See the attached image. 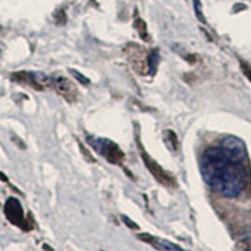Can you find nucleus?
Returning a JSON list of instances; mask_svg holds the SVG:
<instances>
[{
  "instance_id": "0eeeda50",
  "label": "nucleus",
  "mask_w": 251,
  "mask_h": 251,
  "mask_svg": "<svg viewBox=\"0 0 251 251\" xmlns=\"http://www.w3.org/2000/svg\"><path fill=\"white\" fill-rule=\"evenodd\" d=\"M240 66H241V71H243V73L245 75V77L251 82V67L248 66V64L244 62L240 63Z\"/></svg>"
},
{
  "instance_id": "1a4fd4ad",
  "label": "nucleus",
  "mask_w": 251,
  "mask_h": 251,
  "mask_svg": "<svg viewBox=\"0 0 251 251\" xmlns=\"http://www.w3.org/2000/svg\"><path fill=\"white\" fill-rule=\"evenodd\" d=\"M72 73H73V75H75L77 78H79V79H82V83H86V84H88V79H87V78H84V77H82V75H80L79 73H78V72L72 71Z\"/></svg>"
},
{
  "instance_id": "f257e3e1",
  "label": "nucleus",
  "mask_w": 251,
  "mask_h": 251,
  "mask_svg": "<svg viewBox=\"0 0 251 251\" xmlns=\"http://www.w3.org/2000/svg\"><path fill=\"white\" fill-rule=\"evenodd\" d=\"M246 152H236L224 146L210 147L201 156L202 178L214 191L234 199L243 194L248 185Z\"/></svg>"
},
{
  "instance_id": "7ed1b4c3",
  "label": "nucleus",
  "mask_w": 251,
  "mask_h": 251,
  "mask_svg": "<svg viewBox=\"0 0 251 251\" xmlns=\"http://www.w3.org/2000/svg\"><path fill=\"white\" fill-rule=\"evenodd\" d=\"M141 156H142L143 162H145V165L147 166V169L150 170V172L153 175V177L156 178L157 181H158V182L162 183V185H165V186H174L175 185L174 178H172V177L170 176V175L167 174V172H166L165 170H163L162 167H161V166L156 162V161L152 160L151 157L146 153L143 150H141Z\"/></svg>"
},
{
  "instance_id": "f03ea898",
  "label": "nucleus",
  "mask_w": 251,
  "mask_h": 251,
  "mask_svg": "<svg viewBox=\"0 0 251 251\" xmlns=\"http://www.w3.org/2000/svg\"><path fill=\"white\" fill-rule=\"evenodd\" d=\"M87 142L92 146V149L96 150L103 157H106L111 163L120 165L125 160V154L113 141L107 140V138L88 137Z\"/></svg>"
},
{
  "instance_id": "20e7f679",
  "label": "nucleus",
  "mask_w": 251,
  "mask_h": 251,
  "mask_svg": "<svg viewBox=\"0 0 251 251\" xmlns=\"http://www.w3.org/2000/svg\"><path fill=\"white\" fill-rule=\"evenodd\" d=\"M5 215L12 224L22 228H26V221L24 219L23 207H22V205H20L17 199H13V197L8 199L5 203Z\"/></svg>"
},
{
  "instance_id": "39448f33",
  "label": "nucleus",
  "mask_w": 251,
  "mask_h": 251,
  "mask_svg": "<svg viewBox=\"0 0 251 251\" xmlns=\"http://www.w3.org/2000/svg\"><path fill=\"white\" fill-rule=\"evenodd\" d=\"M138 239L145 241V243L150 244L151 246H153L157 250H182L178 245H175V244L170 243L167 240L160 239V237L152 236L149 234H140L138 235Z\"/></svg>"
},
{
  "instance_id": "423d86ee",
  "label": "nucleus",
  "mask_w": 251,
  "mask_h": 251,
  "mask_svg": "<svg viewBox=\"0 0 251 251\" xmlns=\"http://www.w3.org/2000/svg\"><path fill=\"white\" fill-rule=\"evenodd\" d=\"M53 86L55 87V89L64 98H67V100H75L77 89H75V87L68 79H66V78H58L55 80L53 79Z\"/></svg>"
},
{
  "instance_id": "6e6552de",
  "label": "nucleus",
  "mask_w": 251,
  "mask_h": 251,
  "mask_svg": "<svg viewBox=\"0 0 251 251\" xmlns=\"http://www.w3.org/2000/svg\"><path fill=\"white\" fill-rule=\"evenodd\" d=\"M122 220H123V223L127 224V225H128L131 228H136V230H137V228H138V226L136 225V224H134V223H131V220H129L127 216H122Z\"/></svg>"
}]
</instances>
